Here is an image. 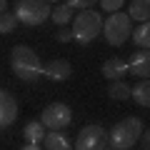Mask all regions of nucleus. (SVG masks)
I'll return each mask as SVG.
<instances>
[{
    "mask_svg": "<svg viewBox=\"0 0 150 150\" xmlns=\"http://www.w3.org/2000/svg\"><path fill=\"white\" fill-rule=\"evenodd\" d=\"M45 3H48V5H50V3H58V0H45Z\"/></svg>",
    "mask_w": 150,
    "mask_h": 150,
    "instance_id": "obj_25",
    "label": "nucleus"
},
{
    "mask_svg": "<svg viewBox=\"0 0 150 150\" xmlns=\"http://www.w3.org/2000/svg\"><path fill=\"white\" fill-rule=\"evenodd\" d=\"M23 150H40V145H25Z\"/></svg>",
    "mask_w": 150,
    "mask_h": 150,
    "instance_id": "obj_24",
    "label": "nucleus"
},
{
    "mask_svg": "<svg viewBox=\"0 0 150 150\" xmlns=\"http://www.w3.org/2000/svg\"><path fill=\"white\" fill-rule=\"evenodd\" d=\"M125 73H128V63L123 58H110V60L103 63V75L108 80H120Z\"/></svg>",
    "mask_w": 150,
    "mask_h": 150,
    "instance_id": "obj_11",
    "label": "nucleus"
},
{
    "mask_svg": "<svg viewBox=\"0 0 150 150\" xmlns=\"http://www.w3.org/2000/svg\"><path fill=\"white\" fill-rule=\"evenodd\" d=\"M128 18H130V20L148 23V18H150V0H133V3H130Z\"/></svg>",
    "mask_w": 150,
    "mask_h": 150,
    "instance_id": "obj_15",
    "label": "nucleus"
},
{
    "mask_svg": "<svg viewBox=\"0 0 150 150\" xmlns=\"http://www.w3.org/2000/svg\"><path fill=\"white\" fill-rule=\"evenodd\" d=\"M18 28V18L8 15V13H0V33H13Z\"/></svg>",
    "mask_w": 150,
    "mask_h": 150,
    "instance_id": "obj_19",
    "label": "nucleus"
},
{
    "mask_svg": "<svg viewBox=\"0 0 150 150\" xmlns=\"http://www.w3.org/2000/svg\"><path fill=\"white\" fill-rule=\"evenodd\" d=\"M18 118V100L8 90H0V128H10Z\"/></svg>",
    "mask_w": 150,
    "mask_h": 150,
    "instance_id": "obj_8",
    "label": "nucleus"
},
{
    "mask_svg": "<svg viewBox=\"0 0 150 150\" xmlns=\"http://www.w3.org/2000/svg\"><path fill=\"white\" fill-rule=\"evenodd\" d=\"M140 133H143L140 118H125V120H120L118 125H112V130L108 133L105 140L110 143L112 150H130L140 140Z\"/></svg>",
    "mask_w": 150,
    "mask_h": 150,
    "instance_id": "obj_2",
    "label": "nucleus"
},
{
    "mask_svg": "<svg viewBox=\"0 0 150 150\" xmlns=\"http://www.w3.org/2000/svg\"><path fill=\"white\" fill-rule=\"evenodd\" d=\"M95 3L98 0H65V5H68L70 10H90Z\"/></svg>",
    "mask_w": 150,
    "mask_h": 150,
    "instance_id": "obj_20",
    "label": "nucleus"
},
{
    "mask_svg": "<svg viewBox=\"0 0 150 150\" xmlns=\"http://www.w3.org/2000/svg\"><path fill=\"white\" fill-rule=\"evenodd\" d=\"M105 138H108V133L100 125H85L78 133V140H75L73 148L75 150H103L105 148Z\"/></svg>",
    "mask_w": 150,
    "mask_h": 150,
    "instance_id": "obj_7",
    "label": "nucleus"
},
{
    "mask_svg": "<svg viewBox=\"0 0 150 150\" xmlns=\"http://www.w3.org/2000/svg\"><path fill=\"white\" fill-rule=\"evenodd\" d=\"M43 143H45V150H73V143H70V140H68V135H63L60 130L45 133Z\"/></svg>",
    "mask_w": 150,
    "mask_h": 150,
    "instance_id": "obj_12",
    "label": "nucleus"
},
{
    "mask_svg": "<svg viewBox=\"0 0 150 150\" xmlns=\"http://www.w3.org/2000/svg\"><path fill=\"white\" fill-rule=\"evenodd\" d=\"M50 18H53L58 25H68L70 18H73V10H70L68 5H58L55 10H50Z\"/></svg>",
    "mask_w": 150,
    "mask_h": 150,
    "instance_id": "obj_18",
    "label": "nucleus"
},
{
    "mask_svg": "<svg viewBox=\"0 0 150 150\" xmlns=\"http://www.w3.org/2000/svg\"><path fill=\"white\" fill-rule=\"evenodd\" d=\"M10 68L13 73L20 78V80H38L40 75H43V63H40V58H38V53L33 48H28V45H15L10 53Z\"/></svg>",
    "mask_w": 150,
    "mask_h": 150,
    "instance_id": "obj_1",
    "label": "nucleus"
},
{
    "mask_svg": "<svg viewBox=\"0 0 150 150\" xmlns=\"http://www.w3.org/2000/svg\"><path fill=\"white\" fill-rule=\"evenodd\" d=\"M98 3L103 5V10H105V13H118L120 8H123L125 0H98Z\"/></svg>",
    "mask_w": 150,
    "mask_h": 150,
    "instance_id": "obj_21",
    "label": "nucleus"
},
{
    "mask_svg": "<svg viewBox=\"0 0 150 150\" xmlns=\"http://www.w3.org/2000/svg\"><path fill=\"white\" fill-rule=\"evenodd\" d=\"M55 38H58V43H70V40H73V35H70V30H60V33H58Z\"/></svg>",
    "mask_w": 150,
    "mask_h": 150,
    "instance_id": "obj_22",
    "label": "nucleus"
},
{
    "mask_svg": "<svg viewBox=\"0 0 150 150\" xmlns=\"http://www.w3.org/2000/svg\"><path fill=\"white\" fill-rule=\"evenodd\" d=\"M128 73H133L135 78H140V80H145V78L150 75V55H148V50L133 53V58L128 60Z\"/></svg>",
    "mask_w": 150,
    "mask_h": 150,
    "instance_id": "obj_10",
    "label": "nucleus"
},
{
    "mask_svg": "<svg viewBox=\"0 0 150 150\" xmlns=\"http://www.w3.org/2000/svg\"><path fill=\"white\" fill-rule=\"evenodd\" d=\"M130 35H133V43L138 45L140 50H148L150 48V25H148V23H140V28L135 33H130Z\"/></svg>",
    "mask_w": 150,
    "mask_h": 150,
    "instance_id": "obj_16",
    "label": "nucleus"
},
{
    "mask_svg": "<svg viewBox=\"0 0 150 150\" xmlns=\"http://www.w3.org/2000/svg\"><path fill=\"white\" fill-rule=\"evenodd\" d=\"M100 30H103V18H100V13H95V10H83L80 15H75L70 35H73V40H78L80 45H88V43H93V40L100 35Z\"/></svg>",
    "mask_w": 150,
    "mask_h": 150,
    "instance_id": "obj_3",
    "label": "nucleus"
},
{
    "mask_svg": "<svg viewBox=\"0 0 150 150\" xmlns=\"http://www.w3.org/2000/svg\"><path fill=\"white\" fill-rule=\"evenodd\" d=\"M43 75L48 78V80H53V83H63V80H68L70 75H73V65H70L68 60H63V58L50 60V63L43 68Z\"/></svg>",
    "mask_w": 150,
    "mask_h": 150,
    "instance_id": "obj_9",
    "label": "nucleus"
},
{
    "mask_svg": "<svg viewBox=\"0 0 150 150\" xmlns=\"http://www.w3.org/2000/svg\"><path fill=\"white\" fill-rule=\"evenodd\" d=\"M130 95H133V100L138 103L140 108H145V110H148V108H150V83H148V78H145V80H140L138 85L130 90Z\"/></svg>",
    "mask_w": 150,
    "mask_h": 150,
    "instance_id": "obj_14",
    "label": "nucleus"
},
{
    "mask_svg": "<svg viewBox=\"0 0 150 150\" xmlns=\"http://www.w3.org/2000/svg\"><path fill=\"white\" fill-rule=\"evenodd\" d=\"M103 150H105V148H103ZM108 150H112V148H108Z\"/></svg>",
    "mask_w": 150,
    "mask_h": 150,
    "instance_id": "obj_26",
    "label": "nucleus"
},
{
    "mask_svg": "<svg viewBox=\"0 0 150 150\" xmlns=\"http://www.w3.org/2000/svg\"><path fill=\"white\" fill-rule=\"evenodd\" d=\"M23 135H25L28 145H40L43 138H45V128H43L40 120H33V123H28L25 128H23Z\"/></svg>",
    "mask_w": 150,
    "mask_h": 150,
    "instance_id": "obj_13",
    "label": "nucleus"
},
{
    "mask_svg": "<svg viewBox=\"0 0 150 150\" xmlns=\"http://www.w3.org/2000/svg\"><path fill=\"white\" fill-rule=\"evenodd\" d=\"M48 15H50V5L45 3V0H20V3L15 5L18 23H25V25H30V28L45 23Z\"/></svg>",
    "mask_w": 150,
    "mask_h": 150,
    "instance_id": "obj_5",
    "label": "nucleus"
},
{
    "mask_svg": "<svg viewBox=\"0 0 150 150\" xmlns=\"http://www.w3.org/2000/svg\"><path fill=\"white\" fill-rule=\"evenodd\" d=\"M5 8H8V0H0V13H5Z\"/></svg>",
    "mask_w": 150,
    "mask_h": 150,
    "instance_id": "obj_23",
    "label": "nucleus"
},
{
    "mask_svg": "<svg viewBox=\"0 0 150 150\" xmlns=\"http://www.w3.org/2000/svg\"><path fill=\"white\" fill-rule=\"evenodd\" d=\"M103 30H105V40L112 45V48H120V45H125V40L130 38V18L125 15V13H112V15H108V20L103 23Z\"/></svg>",
    "mask_w": 150,
    "mask_h": 150,
    "instance_id": "obj_4",
    "label": "nucleus"
},
{
    "mask_svg": "<svg viewBox=\"0 0 150 150\" xmlns=\"http://www.w3.org/2000/svg\"><path fill=\"white\" fill-rule=\"evenodd\" d=\"M43 128L50 130H63L73 123V110H70L65 103H50L48 108L43 110V118H40Z\"/></svg>",
    "mask_w": 150,
    "mask_h": 150,
    "instance_id": "obj_6",
    "label": "nucleus"
},
{
    "mask_svg": "<svg viewBox=\"0 0 150 150\" xmlns=\"http://www.w3.org/2000/svg\"><path fill=\"white\" fill-rule=\"evenodd\" d=\"M108 95H110L112 100H128L130 98V88L125 85L123 80H112L110 88H108Z\"/></svg>",
    "mask_w": 150,
    "mask_h": 150,
    "instance_id": "obj_17",
    "label": "nucleus"
}]
</instances>
